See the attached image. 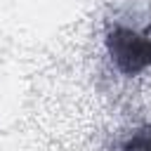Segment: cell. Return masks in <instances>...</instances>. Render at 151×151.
Masks as SVG:
<instances>
[{"mask_svg": "<svg viewBox=\"0 0 151 151\" xmlns=\"http://www.w3.org/2000/svg\"><path fill=\"white\" fill-rule=\"evenodd\" d=\"M104 45L123 76H139L151 68V24L137 26L113 19L106 24Z\"/></svg>", "mask_w": 151, "mask_h": 151, "instance_id": "cell-1", "label": "cell"}, {"mask_svg": "<svg viewBox=\"0 0 151 151\" xmlns=\"http://www.w3.org/2000/svg\"><path fill=\"white\" fill-rule=\"evenodd\" d=\"M120 151H151V125L137 127L120 144Z\"/></svg>", "mask_w": 151, "mask_h": 151, "instance_id": "cell-2", "label": "cell"}]
</instances>
